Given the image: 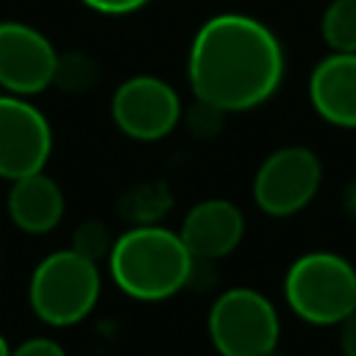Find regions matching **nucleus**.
Instances as JSON below:
<instances>
[{
  "label": "nucleus",
  "mask_w": 356,
  "mask_h": 356,
  "mask_svg": "<svg viewBox=\"0 0 356 356\" xmlns=\"http://www.w3.org/2000/svg\"><path fill=\"white\" fill-rule=\"evenodd\" d=\"M342 211L356 222V175L345 184V189H342Z\"/></svg>",
  "instance_id": "nucleus-21"
},
{
  "label": "nucleus",
  "mask_w": 356,
  "mask_h": 356,
  "mask_svg": "<svg viewBox=\"0 0 356 356\" xmlns=\"http://www.w3.org/2000/svg\"><path fill=\"white\" fill-rule=\"evenodd\" d=\"M81 6L97 11V14H108V17H122V14H134L142 6H147L150 0H78Z\"/></svg>",
  "instance_id": "nucleus-19"
},
{
  "label": "nucleus",
  "mask_w": 356,
  "mask_h": 356,
  "mask_svg": "<svg viewBox=\"0 0 356 356\" xmlns=\"http://www.w3.org/2000/svg\"><path fill=\"white\" fill-rule=\"evenodd\" d=\"M53 150L47 117L19 95H0V178L17 181L42 172Z\"/></svg>",
  "instance_id": "nucleus-8"
},
{
  "label": "nucleus",
  "mask_w": 356,
  "mask_h": 356,
  "mask_svg": "<svg viewBox=\"0 0 356 356\" xmlns=\"http://www.w3.org/2000/svg\"><path fill=\"white\" fill-rule=\"evenodd\" d=\"M111 120L128 139L159 142L184 120V103L159 75H131L111 95Z\"/></svg>",
  "instance_id": "nucleus-7"
},
{
  "label": "nucleus",
  "mask_w": 356,
  "mask_h": 356,
  "mask_svg": "<svg viewBox=\"0 0 356 356\" xmlns=\"http://www.w3.org/2000/svg\"><path fill=\"white\" fill-rule=\"evenodd\" d=\"M181 122H186V128H189V134L195 139H211V136H217L222 131L225 111H220L217 106L195 97V103L184 111V120Z\"/></svg>",
  "instance_id": "nucleus-17"
},
{
  "label": "nucleus",
  "mask_w": 356,
  "mask_h": 356,
  "mask_svg": "<svg viewBox=\"0 0 356 356\" xmlns=\"http://www.w3.org/2000/svg\"><path fill=\"white\" fill-rule=\"evenodd\" d=\"M320 36L331 53H356V0H331L320 17Z\"/></svg>",
  "instance_id": "nucleus-13"
},
{
  "label": "nucleus",
  "mask_w": 356,
  "mask_h": 356,
  "mask_svg": "<svg viewBox=\"0 0 356 356\" xmlns=\"http://www.w3.org/2000/svg\"><path fill=\"white\" fill-rule=\"evenodd\" d=\"M97 81H100V67L95 64V58H89L86 53H75V50L58 53L53 86L70 95H81V92H92Z\"/></svg>",
  "instance_id": "nucleus-15"
},
{
  "label": "nucleus",
  "mask_w": 356,
  "mask_h": 356,
  "mask_svg": "<svg viewBox=\"0 0 356 356\" xmlns=\"http://www.w3.org/2000/svg\"><path fill=\"white\" fill-rule=\"evenodd\" d=\"M58 50L53 42L28 22H0V89L8 95L31 97L53 86Z\"/></svg>",
  "instance_id": "nucleus-9"
},
{
  "label": "nucleus",
  "mask_w": 356,
  "mask_h": 356,
  "mask_svg": "<svg viewBox=\"0 0 356 356\" xmlns=\"http://www.w3.org/2000/svg\"><path fill=\"white\" fill-rule=\"evenodd\" d=\"M178 234L195 259L220 261L239 248L245 236V214L228 197H206L184 214Z\"/></svg>",
  "instance_id": "nucleus-10"
},
{
  "label": "nucleus",
  "mask_w": 356,
  "mask_h": 356,
  "mask_svg": "<svg viewBox=\"0 0 356 356\" xmlns=\"http://www.w3.org/2000/svg\"><path fill=\"white\" fill-rule=\"evenodd\" d=\"M267 356H284V353H281V350H278V348H275V350H270V353H267Z\"/></svg>",
  "instance_id": "nucleus-23"
},
{
  "label": "nucleus",
  "mask_w": 356,
  "mask_h": 356,
  "mask_svg": "<svg viewBox=\"0 0 356 356\" xmlns=\"http://www.w3.org/2000/svg\"><path fill=\"white\" fill-rule=\"evenodd\" d=\"M64 209H67L64 192L56 184V178H50L44 170L11 181L6 211L22 234H31V236L50 234L61 222Z\"/></svg>",
  "instance_id": "nucleus-12"
},
{
  "label": "nucleus",
  "mask_w": 356,
  "mask_h": 356,
  "mask_svg": "<svg viewBox=\"0 0 356 356\" xmlns=\"http://www.w3.org/2000/svg\"><path fill=\"white\" fill-rule=\"evenodd\" d=\"M11 353V345H8V339L0 334V356H8Z\"/></svg>",
  "instance_id": "nucleus-22"
},
{
  "label": "nucleus",
  "mask_w": 356,
  "mask_h": 356,
  "mask_svg": "<svg viewBox=\"0 0 356 356\" xmlns=\"http://www.w3.org/2000/svg\"><path fill=\"white\" fill-rule=\"evenodd\" d=\"M8 356H67V350L53 337H28V339L17 342Z\"/></svg>",
  "instance_id": "nucleus-18"
},
{
  "label": "nucleus",
  "mask_w": 356,
  "mask_h": 356,
  "mask_svg": "<svg viewBox=\"0 0 356 356\" xmlns=\"http://www.w3.org/2000/svg\"><path fill=\"white\" fill-rule=\"evenodd\" d=\"M100 289V264L83 259L72 248H64L47 253L33 267L28 281V303L44 325L70 328L95 312Z\"/></svg>",
  "instance_id": "nucleus-4"
},
{
  "label": "nucleus",
  "mask_w": 356,
  "mask_h": 356,
  "mask_svg": "<svg viewBox=\"0 0 356 356\" xmlns=\"http://www.w3.org/2000/svg\"><path fill=\"white\" fill-rule=\"evenodd\" d=\"M120 209L131 220V225H156L170 209V192L164 189V184H145L131 189Z\"/></svg>",
  "instance_id": "nucleus-14"
},
{
  "label": "nucleus",
  "mask_w": 356,
  "mask_h": 356,
  "mask_svg": "<svg viewBox=\"0 0 356 356\" xmlns=\"http://www.w3.org/2000/svg\"><path fill=\"white\" fill-rule=\"evenodd\" d=\"M339 356H356V312L339 325Z\"/></svg>",
  "instance_id": "nucleus-20"
},
{
  "label": "nucleus",
  "mask_w": 356,
  "mask_h": 356,
  "mask_svg": "<svg viewBox=\"0 0 356 356\" xmlns=\"http://www.w3.org/2000/svg\"><path fill=\"white\" fill-rule=\"evenodd\" d=\"M323 161L306 145L275 147L253 175V203L267 217H292L320 192Z\"/></svg>",
  "instance_id": "nucleus-6"
},
{
  "label": "nucleus",
  "mask_w": 356,
  "mask_h": 356,
  "mask_svg": "<svg viewBox=\"0 0 356 356\" xmlns=\"http://www.w3.org/2000/svg\"><path fill=\"white\" fill-rule=\"evenodd\" d=\"M284 300L309 325H339L356 312V267L334 250L300 253L286 267Z\"/></svg>",
  "instance_id": "nucleus-3"
},
{
  "label": "nucleus",
  "mask_w": 356,
  "mask_h": 356,
  "mask_svg": "<svg viewBox=\"0 0 356 356\" xmlns=\"http://www.w3.org/2000/svg\"><path fill=\"white\" fill-rule=\"evenodd\" d=\"M114 239H117V236L111 234V228H108L103 220H83V222L72 231L70 248H72L75 253H81L83 259L100 264V261L108 259V253H111V248H114Z\"/></svg>",
  "instance_id": "nucleus-16"
},
{
  "label": "nucleus",
  "mask_w": 356,
  "mask_h": 356,
  "mask_svg": "<svg viewBox=\"0 0 356 356\" xmlns=\"http://www.w3.org/2000/svg\"><path fill=\"white\" fill-rule=\"evenodd\" d=\"M206 331L217 356H267L278 348L281 317L264 292L231 286L214 298Z\"/></svg>",
  "instance_id": "nucleus-5"
},
{
  "label": "nucleus",
  "mask_w": 356,
  "mask_h": 356,
  "mask_svg": "<svg viewBox=\"0 0 356 356\" xmlns=\"http://www.w3.org/2000/svg\"><path fill=\"white\" fill-rule=\"evenodd\" d=\"M284 70L278 36L261 19L239 11L209 17L195 31L186 56L192 95L225 114L267 103L281 86Z\"/></svg>",
  "instance_id": "nucleus-1"
},
{
  "label": "nucleus",
  "mask_w": 356,
  "mask_h": 356,
  "mask_svg": "<svg viewBox=\"0 0 356 356\" xmlns=\"http://www.w3.org/2000/svg\"><path fill=\"white\" fill-rule=\"evenodd\" d=\"M309 103L334 128H356V53H328L309 75Z\"/></svg>",
  "instance_id": "nucleus-11"
},
{
  "label": "nucleus",
  "mask_w": 356,
  "mask_h": 356,
  "mask_svg": "<svg viewBox=\"0 0 356 356\" xmlns=\"http://www.w3.org/2000/svg\"><path fill=\"white\" fill-rule=\"evenodd\" d=\"M114 286L139 303H161L189 286L195 256L181 234L156 225H131L114 239L106 259Z\"/></svg>",
  "instance_id": "nucleus-2"
}]
</instances>
